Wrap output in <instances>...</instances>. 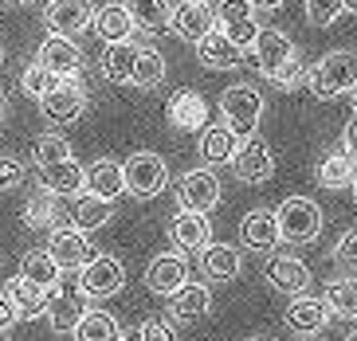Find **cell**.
Returning <instances> with one entry per match:
<instances>
[{
  "instance_id": "6da1fadb",
  "label": "cell",
  "mask_w": 357,
  "mask_h": 341,
  "mask_svg": "<svg viewBox=\"0 0 357 341\" xmlns=\"http://www.w3.org/2000/svg\"><path fill=\"white\" fill-rule=\"evenodd\" d=\"M306 86L314 91V98L334 103L342 94H349L357 86V55L354 52H330L306 71Z\"/></svg>"
},
{
  "instance_id": "7a4b0ae2",
  "label": "cell",
  "mask_w": 357,
  "mask_h": 341,
  "mask_svg": "<svg viewBox=\"0 0 357 341\" xmlns=\"http://www.w3.org/2000/svg\"><path fill=\"white\" fill-rule=\"evenodd\" d=\"M275 224H279L283 243H310L322 232V208L310 197H287L275 208Z\"/></svg>"
},
{
  "instance_id": "3957f363",
  "label": "cell",
  "mask_w": 357,
  "mask_h": 341,
  "mask_svg": "<svg viewBox=\"0 0 357 341\" xmlns=\"http://www.w3.org/2000/svg\"><path fill=\"white\" fill-rule=\"evenodd\" d=\"M220 118L240 142L252 137L255 130H259V118H263V94L255 91V86H240V83L228 86V91L220 94Z\"/></svg>"
},
{
  "instance_id": "277c9868",
  "label": "cell",
  "mask_w": 357,
  "mask_h": 341,
  "mask_svg": "<svg viewBox=\"0 0 357 341\" xmlns=\"http://www.w3.org/2000/svg\"><path fill=\"white\" fill-rule=\"evenodd\" d=\"M122 176H126V192L137 200H153L169 188V165L158 153H134L122 165Z\"/></svg>"
},
{
  "instance_id": "5b68a950",
  "label": "cell",
  "mask_w": 357,
  "mask_h": 341,
  "mask_svg": "<svg viewBox=\"0 0 357 341\" xmlns=\"http://www.w3.org/2000/svg\"><path fill=\"white\" fill-rule=\"evenodd\" d=\"M40 110H43V118L52 126H71V122H79L86 114V91L79 83H75V75L71 79H55L52 83V91L40 98Z\"/></svg>"
},
{
  "instance_id": "8992f818",
  "label": "cell",
  "mask_w": 357,
  "mask_h": 341,
  "mask_svg": "<svg viewBox=\"0 0 357 341\" xmlns=\"http://www.w3.org/2000/svg\"><path fill=\"white\" fill-rule=\"evenodd\" d=\"M86 314V294L79 287V279H63L47 290V318H52V330L55 333H75L79 318Z\"/></svg>"
},
{
  "instance_id": "52a82bcc",
  "label": "cell",
  "mask_w": 357,
  "mask_h": 341,
  "mask_svg": "<svg viewBox=\"0 0 357 341\" xmlns=\"http://www.w3.org/2000/svg\"><path fill=\"white\" fill-rule=\"evenodd\" d=\"M79 287L86 298H114L126 287V267L114 255H95L91 263L79 267Z\"/></svg>"
},
{
  "instance_id": "ba28073f",
  "label": "cell",
  "mask_w": 357,
  "mask_h": 341,
  "mask_svg": "<svg viewBox=\"0 0 357 341\" xmlns=\"http://www.w3.org/2000/svg\"><path fill=\"white\" fill-rule=\"evenodd\" d=\"M47 255L59 263V271H79L83 263H91V259L98 255L95 251V239H86L83 227H55L52 239H47Z\"/></svg>"
},
{
  "instance_id": "9c48e42d",
  "label": "cell",
  "mask_w": 357,
  "mask_h": 341,
  "mask_svg": "<svg viewBox=\"0 0 357 341\" xmlns=\"http://www.w3.org/2000/svg\"><path fill=\"white\" fill-rule=\"evenodd\" d=\"M231 165H236V176H240L243 185H267L275 176V153L271 145L263 142V137H243L236 157H231Z\"/></svg>"
},
{
  "instance_id": "30bf717a",
  "label": "cell",
  "mask_w": 357,
  "mask_h": 341,
  "mask_svg": "<svg viewBox=\"0 0 357 341\" xmlns=\"http://www.w3.org/2000/svg\"><path fill=\"white\" fill-rule=\"evenodd\" d=\"M216 28H220L236 47L248 52L255 43V36H259V20H255L252 0H220V8H216Z\"/></svg>"
},
{
  "instance_id": "8fae6325",
  "label": "cell",
  "mask_w": 357,
  "mask_h": 341,
  "mask_svg": "<svg viewBox=\"0 0 357 341\" xmlns=\"http://www.w3.org/2000/svg\"><path fill=\"white\" fill-rule=\"evenodd\" d=\"M212 28H216V12H212L208 0H181L177 8H169V31L181 36V40L197 43Z\"/></svg>"
},
{
  "instance_id": "7c38bea8",
  "label": "cell",
  "mask_w": 357,
  "mask_h": 341,
  "mask_svg": "<svg viewBox=\"0 0 357 341\" xmlns=\"http://www.w3.org/2000/svg\"><path fill=\"white\" fill-rule=\"evenodd\" d=\"M177 200H181V208H192V212H212V208L220 204V181H216V173L208 165L189 169L177 185Z\"/></svg>"
},
{
  "instance_id": "4fadbf2b",
  "label": "cell",
  "mask_w": 357,
  "mask_h": 341,
  "mask_svg": "<svg viewBox=\"0 0 357 341\" xmlns=\"http://www.w3.org/2000/svg\"><path fill=\"white\" fill-rule=\"evenodd\" d=\"M95 20V8H91V0H47V8H43V24L47 31L55 36H79V31L91 28Z\"/></svg>"
},
{
  "instance_id": "5bb4252c",
  "label": "cell",
  "mask_w": 357,
  "mask_h": 341,
  "mask_svg": "<svg viewBox=\"0 0 357 341\" xmlns=\"http://www.w3.org/2000/svg\"><path fill=\"white\" fill-rule=\"evenodd\" d=\"M252 52H255V67H259V75H267V79H275L291 59H298L291 36H283V31H275V28H259Z\"/></svg>"
},
{
  "instance_id": "9a60e30c",
  "label": "cell",
  "mask_w": 357,
  "mask_h": 341,
  "mask_svg": "<svg viewBox=\"0 0 357 341\" xmlns=\"http://www.w3.org/2000/svg\"><path fill=\"white\" fill-rule=\"evenodd\" d=\"M36 59H40L55 79H71V75H79V67H83V52L75 47V40L71 36H55V31H47V40L40 43Z\"/></svg>"
},
{
  "instance_id": "2e32d148",
  "label": "cell",
  "mask_w": 357,
  "mask_h": 341,
  "mask_svg": "<svg viewBox=\"0 0 357 341\" xmlns=\"http://www.w3.org/2000/svg\"><path fill=\"white\" fill-rule=\"evenodd\" d=\"M263 279L271 282L275 290H283V294L294 298V294H303V290L310 287V267L294 255H271L263 263Z\"/></svg>"
},
{
  "instance_id": "e0dca14e",
  "label": "cell",
  "mask_w": 357,
  "mask_h": 341,
  "mask_svg": "<svg viewBox=\"0 0 357 341\" xmlns=\"http://www.w3.org/2000/svg\"><path fill=\"white\" fill-rule=\"evenodd\" d=\"M169 232H173V243L181 251H204L212 239V220H208V212L181 208L177 216H173V224H169Z\"/></svg>"
},
{
  "instance_id": "ac0fdd59",
  "label": "cell",
  "mask_w": 357,
  "mask_h": 341,
  "mask_svg": "<svg viewBox=\"0 0 357 341\" xmlns=\"http://www.w3.org/2000/svg\"><path fill=\"white\" fill-rule=\"evenodd\" d=\"M169 126L185 134H200L208 126V103L197 91H177L169 98Z\"/></svg>"
},
{
  "instance_id": "d6986e66",
  "label": "cell",
  "mask_w": 357,
  "mask_h": 341,
  "mask_svg": "<svg viewBox=\"0 0 357 341\" xmlns=\"http://www.w3.org/2000/svg\"><path fill=\"white\" fill-rule=\"evenodd\" d=\"M189 282V263H185V255H158L153 263H149L146 271V287L153 290V294H161V298H169L177 287H185Z\"/></svg>"
},
{
  "instance_id": "ffe728a7",
  "label": "cell",
  "mask_w": 357,
  "mask_h": 341,
  "mask_svg": "<svg viewBox=\"0 0 357 341\" xmlns=\"http://www.w3.org/2000/svg\"><path fill=\"white\" fill-rule=\"evenodd\" d=\"M4 298L12 302L16 318H24V321L43 318V314H47V290L36 287V282H28L24 275H16V279L4 282Z\"/></svg>"
},
{
  "instance_id": "44dd1931",
  "label": "cell",
  "mask_w": 357,
  "mask_h": 341,
  "mask_svg": "<svg viewBox=\"0 0 357 341\" xmlns=\"http://www.w3.org/2000/svg\"><path fill=\"white\" fill-rule=\"evenodd\" d=\"M287 326H291L294 333H318L330 321V306H326V298H314V294H294V302L287 306Z\"/></svg>"
},
{
  "instance_id": "7402d4cb",
  "label": "cell",
  "mask_w": 357,
  "mask_h": 341,
  "mask_svg": "<svg viewBox=\"0 0 357 341\" xmlns=\"http://www.w3.org/2000/svg\"><path fill=\"white\" fill-rule=\"evenodd\" d=\"M197 55H200L204 67H212V71H231V67L243 63V47H236L220 28H212L204 40H197Z\"/></svg>"
},
{
  "instance_id": "603a6c76",
  "label": "cell",
  "mask_w": 357,
  "mask_h": 341,
  "mask_svg": "<svg viewBox=\"0 0 357 341\" xmlns=\"http://www.w3.org/2000/svg\"><path fill=\"white\" fill-rule=\"evenodd\" d=\"M83 192H91V197H102V200H118L122 192H126L122 165H118V161H110V157L95 161V165L86 169V176H83Z\"/></svg>"
},
{
  "instance_id": "cb8c5ba5",
  "label": "cell",
  "mask_w": 357,
  "mask_h": 341,
  "mask_svg": "<svg viewBox=\"0 0 357 341\" xmlns=\"http://www.w3.org/2000/svg\"><path fill=\"white\" fill-rule=\"evenodd\" d=\"M212 310V294L200 282H185L169 294V318L173 321H197Z\"/></svg>"
},
{
  "instance_id": "d4e9b609",
  "label": "cell",
  "mask_w": 357,
  "mask_h": 341,
  "mask_svg": "<svg viewBox=\"0 0 357 341\" xmlns=\"http://www.w3.org/2000/svg\"><path fill=\"white\" fill-rule=\"evenodd\" d=\"M197 149H200V161H204V165H231V157H236V149H240V137L231 134L224 122L220 126H204Z\"/></svg>"
},
{
  "instance_id": "484cf974",
  "label": "cell",
  "mask_w": 357,
  "mask_h": 341,
  "mask_svg": "<svg viewBox=\"0 0 357 341\" xmlns=\"http://www.w3.org/2000/svg\"><path fill=\"white\" fill-rule=\"evenodd\" d=\"M43 173V188L52 192V197H79L83 192V176H86V169L75 161V157H63V161H55V165H43L40 169Z\"/></svg>"
},
{
  "instance_id": "4316f807",
  "label": "cell",
  "mask_w": 357,
  "mask_h": 341,
  "mask_svg": "<svg viewBox=\"0 0 357 341\" xmlns=\"http://www.w3.org/2000/svg\"><path fill=\"white\" fill-rule=\"evenodd\" d=\"M240 239H243V248H252V251H271L275 243H283L279 239V224H275V212H267V208L248 212L240 224Z\"/></svg>"
},
{
  "instance_id": "83f0119b",
  "label": "cell",
  "mask_w": 357,
  "mask_h": 341,
  "mask_svg": "<svg viewBox=\"0 0 357 341\" xmlns=\"http://www.w3.org/2000/svg\"><path fill=\"white\" fill-rule=\"evenodd\" d=\"M200 271H204L212 282H228L243 271V259L231 243H208V248L200 251Z\"/></svg>"
},
{
  "instance_id": "f1b7e54d",
  "label": "cell",
  "mask_w": 357,
  "mask_h": 341,
  "mask_svg": "<svg viewBox=\"0 0 357 341\" xmlns=\"http://www.w3.org/2000/svg\"><path fill=\"white\" fill-rule=\"evenodd\" d=\"M91 28H95V36L102 43H118V40H130L134 36V20H130L126 4H102V8H95V20H91Z\"/></svg>"
},
{
  "instance_id": "f546056e",
  "label": "cell",
  "mask_w": 357,
  "mask_h": 341,
  "mask_svg": "<svg viewBox=\"0 0 357 341\" xmlns=\"http://www.w3.org/2000/svg\"><path fill=\"white\" fill-rule=\"evenodd\" d=\"M71 224L83 227L86 236L91 232H98V227L110 224V216H114V200H102V197H91V192H79V197H71Z\"/></svg>"
},
{
  "instance_id": "4dcf8cb0",
  "label": "cell",
  "mask_w": 357,
  "mask_h": 341,
  "mask_svg": "<svg viewBox=\"0 0 357 341\" xmlns=\"http://www.w3.org/2000/svg\"><path fill=\"white\" fill-rule=\"evenodd\" d=\"M137 47H142V43H134V40L106 43V55H102V75L110 79V83H130V79H134Z\"/></svg>"
},
{
  "instance_id": "1f68e13d",
  "label": "cell",
  "mask_w": 357,
  "mask_h": 341,
  "mask_svg": "<svg viewBox=\"0 0 357 341\" xmlns=\"http://www.w3.org/2000/svg\"><path fill=\"white\" fill-rule=\"evenodd\" d=\"M357 181V161L342 149V153H326L322 165H318V185L337 192V188H349Z\"/></svg>"
},
{
  "instance_id": "d6a6232c",
  "label": "cell",
  "mask_w": 357,
  "mask_h": 341,
  "mask_svg": "<svg viewBox=\"0 0 357 341\" xmlns=\"http://www.w3.org/2000/svg\"><path fill=\"white\" fill-rule=\"evenodd\" d=\"M75 338L79 341H118L122 338V326L110 310H86L75 326Z\"/></svg>"
},
{
  "instance_id": "836d02e7",
  "label": "cell",
  "mask_w": 357,
  "mask_h": 341,
  "mask_svg": "<svg viewBox=\"0 0 357 341\" xmlns=\"http://www.w3.org/2000/svg\"><path fill=\"white\" fill-rule=\"evenodd\" d=\"M122 4H126L134 28H142V31L169 28V0H122Z\"/></svg>"
},
{
  "instance_id": "e575fe53",
  "label": "cell",
  "mask_w": 357,
  "mask_h": 341,
  "mask_svg": "<svg viewBox=\"0 0 357 341\" xmlns=\"http://www.w3.org/2000/svg\"><path fill=\"white\" fill-rule=\"evenodd\" d=\"M20 275H24L28 282H36V287L52 290L55 282H59V275H63V271H59V263H55V259L47 255V248H43V251H28V255H24Z\"/></svg>"
},
{
  "instance_id": "d590c367",
  "label": "cell",
  "mask_w": 357,
  "mask_h": 341,
  "mask_svg": "<svg viewBox=\"0 0 357 341\" xmlns=\"http://www.w3.org/2000/svg\"><path fill=\"white\" fill-rule=\"evenodd\" d=\"M161 79H165V55H161L158 47H137V63H134V79H130V86H146V91H153V86H161Z\"/></svg>"
},
{
  "instance_id": "8d00e7d4",
  "label": "cell",
  "mask_w": 357,
  "mask_h": 341,
  "mask_svg": "<svg viewBox=\"0 0 357 341\" xmlns=\"http://www.w3.org/2000/svg\"><path fill=\"white\" fill-rule=\"evenodd\" d=\"M326 306H330V314H337V318H357V279H330V287H326Z\"/></svg>"
},
{
  "instance_id": "74e56055",
  "label": "cell",
  "mask_w": 357,
  "mask_h": 341,
  "mask_svg": "<svg viewBox=\"0 0 357 341\" xmlns=\"http://www.w3.org/2000/svg\"><path fill=\"white\" fill-rule=\"evenodd\" d=\"M32 157H36V165H55V161H63V157H71V145L63 142L59 134H40L32 145Z\"/></svg>"
},
{
  "instance_id": "f35d334b",
  "label": "cell",
  "mask_w": 357,
  "mask_h": 341,
  "mask_svg": "<svg viewBox=\"0 0 357 341\" xmlns=\"http://www.w3.org/2000/svg\"><path fill=\"white\" fill-rule=\"evenodd\" d=\"M52 83H55V75L47 71L40 59L28 63V67H24V75H20V91L28 94V98H43V94L52 91Z\"/></svg>"
},
{
  "instance_id": "ab89813d",
  "label": "cell",
  "mask_w": 357,
  "mask_h": 341,
  "mask_svg": "<svg viewBox=\"0 0 357 341\" xmlns=\"http://www.w3.org/2000/svg\"><path fill=\"white\" fill-rule=\"evenodd\" d=\"M24 224L28 227H55V204H52V192H47V188L24 208Z\"/></svg>"
},
{
  "instance_id": "60d3db41",
  "label": "cell",
  "mask_w": 357,
  "mask_h": 341,
  "mask_svg": "<svg viewBox=\"0 0 357 341\" xmlns=\"http://www.w3.org/2000/svg\"><path fill=\"white\" fill-rule=\"evenodd\" d=\"M342 12H346L342 0H306V20L314 24V28H330Z\"/></svg>"
},
{
  "instance_id": "b9f144b4",
  "label": "cell",
  "mask_w": 357,
  "mask_h": 341,
  "mask_svg": "<svg viewBox=\"0 0 357 341\" xmlns=\"http://www.w3.org/2000/svg\"><path fill=\"white\" fill-rule=\"evenodd\" d=\"M334 263H337V267H349V271H357V227H349V232H342V239L334 243Z\"/></svg>"
},
{
  "instance_id": "7bdbcfd3",
  "label": "cell",
  "mask_w": 357,
  "mask_h": 341,
  "mask_svg": "<svg viewBox=\"0 0 357 341\" xmlns=\"http://www.w3.org/2000/svg\"><path fill=\"white\" fill-rule=\"evenodd\" d=\"M142 341H177V330H173V318H146L137 326Z\"/></svg>"
},
{
  "instance_id": "ee69618b",
  "label": "cell",
  "mask_w": 357,
  "mask_h": 341,
  "mask_svg": "<svg viewBox=\"0 0 357 341\" xmlns=\"http://www.w3.org/2000/svg\"><path fill=\"white\" fill-rule=\"evenodd\" d=\"M24 165L16 161V157H0V192H12V188L24 185Z\"/></svg>"
},
{
  "instance_id": "f6af8a7d",
  "label": "cell",
  "mask_w": 357,
  "mask_h": 341,
  "mask_svg": "<svg viewBox=\"0 0 357 341\" xmlns=\"http://www.w3.org/2000/svg\"><path fill=\"white\" fill-rule=\"evenodd\" d=\"M271 83L279 86V91H294V86H303V83H306V67H303L298 59H291V63L283 67V71H279V75L271 79Z\"/></svg>"
},
{
  "instance_id": "bcb514c9",
  "label": "cell",
  "mask_w": 357,
  "mask_h": 341,
  "mask_svg": "<svg viewBox=\"0 0 357 341\" xmlns=\"http://www.w3.org/2000/svg\"><path fill=\"white\" fill-rule=\"evenodd\" d=\"M342 145H346V153L357 161V118L346 122V130H342Z\"/></svg>"
},
{
  "instance_id": "7dc6e473",
  "label": "cell",
  "mask_w": 357,
  "mask_h": 341,
  "mask_svg": "<svg viewBox=\"0 0 357 341\" xmlns=\"http://www.w3.org/2000/svg\"><path fill=\"white\" fill-rule=\"evenodd\" d=\"M12 326H16V310H12V302L4 298V290H0V333L12 330Z\"/></svg>"
},
{
  "instance_id": "c3c4849f",
  "label": "cell",
  "mask_w": 357,
  "mask_h": 341,
  "mask_svg": "<svg viewBox=\"0 0 357 341\" xmlns=\"http://www.w3.org/2000/svg\"><path fill=\"white\" fill-rule=\"evenodd\" d=\"M252 8H263V12H271V8H283V0H252Z\"/></svg>"
},
{
  "instance_id": "681fc988",
  "label": "cell",
  "mask_w": 357,
  "mask_h": 341,
  "mask_svg": "<svg viewBox=\"0 0 357 341\" xmlns=\"http://www.w3.org/2000/svg\"><path fill=\"white\" fill-rule=\"evenodd\" d=\"M118 341H142V333H137V330H134V333H122Z\"/></svg>"
},
{
  "instance_id": "f907efd6",
  "label": "cell",
  "mask_w": 357,
  "mask_h": 341,
  "mask_svg": "<svg viewBox=\"0 0 357 341\" xmlns=\"http://www.w3.org/2000/svg\"><path fill=\"white\" fill-rule=\"evenodd\" d=\"M349 106H354V118H357V86L349 91Z\"/></svg>"
},
{
  "instance_id": "816d5d0a",
  "label": "cell",
  "mask_w": 357,
  "mask_h": 341,
  "mask_svg": "<svg viewBox=\"0 0 357 341\" xmlns=\"http://www.w3.org/2000/svg\"><path fill=\"white\" fill-rule=\"evenodd\" d=\"M346 4V12H357V0H342Z\"/></svg>"
},
{
  "instance_id": "f5cc1de1",
  "label": "cell",
  "mask_w": 357,
  "mask_h": 341,
  "mask_svg": "<svg viewBox=\"0 0 357 341\" xmlns=\"http://www.w3.org/2000/svg\"><path fill=\"white\" fill-rule=\"evenodd\" d=\"M0 126H4V103H0Z\"/></svg>"
},
{
  "instance_id": "db71d44e",
  "label": "cell",
  "mask_w": 357,
  "mask_h": 341,
  "mask_svg": "<svg viewBox=\"0 0 357 341\" xmlns=\"http://www.w3.org/2000/svg\"><path fill=\"white\" fill-rule=\"evenodd\" d=\"M248 341H271V338H248Z\"/></svg>"
},
{
  "instance_id": "11a10c76",
  "label": "cell",
  "mask_w": 357,
  "mask_h": 341,
  "mask_svg": "<svg viewBox=\"0 0 357 341\" xmlns=\"http://www.w3.org/2000/svg\"><path fill=\"white\" fill-rule=\"evenodd\" d=\"M349 188H354V200H357V181H354V185H349Z\"/></svg>"
},
{
  "instance_id": "9f6ffc18",
  "label": "cell",
  "mask_w": 357,
  "mask_h": 341,
  "mask_svg": "<svg viewBox=\"0 0 357 341\" xmlns=\"http://www.w3.org/2000/svg\"><path fill=\"white\" fill-rule=\"evenodd\" d=\"M0 63H4V43H0Z\"/></svg>"
},
{
  "instance_id": "6f0895ef",
  "label": "cell",
  "mask_w": 357,
  "mask_h": 341,
  "mask_svg": "<svg viewBox=\"0 0 357 341\" xmlns=\"http://www.w3.org/2000/svg\"><path fill=\"white\" fill-rule=\"evenodd\" d=\"M8 4H28V0H8Z\"/></svg>"
},
{
  "instance_id": "680465c9",
  "label": "cell",
  "mask_w": 357,
  "mask_h": 341,
  "mask_svg": "<svg viewBox=\"0 0 357 341\" xmlns=\"http://www.w3.org/2000/svg\"><path fill=\"white\" fill-rule=\"evenodd\" d=\"M346 341H357V333H349V338H346Z\"/></svg>"
}]
</instances>
